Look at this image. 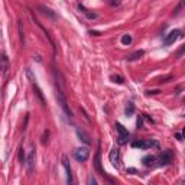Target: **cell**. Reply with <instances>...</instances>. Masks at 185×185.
Here are the masks:
<instances>
[{
	"mask_svg": "<svg viewBox=\"0 0 185 185\" xmlns=\"http://www.w3.org/2000/svg\"><path fill=\"white\" fill-rule=\"evenodd\" d=\"M57 100H58V104L61 106V109L64 110V113L66 114V117L68 119H72V111L70 109V106H68V101H66V97L65 94L62 93V88L57 84Z\"/></svg>",
	"mask_w": 185,
	"mask_h": 185,
	"instance_id": "obj_1",
	"label": "cell"
},
{
	"mask_svg": "<svg viewBox=\"0 0 185 185\" xmlns=\"http://www.w3.org/2000/svg\"><path fill=\"white\" fill-rule=\"evenodd\" d=\"M133 147H139V149H149V147H159V142L156 140H136V142L132 143Z\"/></svg>",
	"mask_w": 185,
	"mask_h": 185,
	"instance_id": "obj_2",
	"label": "cell"
},
{
	"mask_svg": "<svg viewBox=\"0 0 185 185\" xmlns=\"http://www.w3.org/2000/svg\"><path fill=\"white\" fill-rule=\"evenodd\" d=\"M74 158L78 162H86L90 158V151L87 147H77L74 151Z\"/></svg>",
	"mask_w": 185,
	"mask_h": 185,
	"instance_id": "obj_3",
	"label": "cell"
},
{
	"mask_svg": "<svg viewBox=\"0 0 185 185\" xmlns=\"http://www.w3.org/2000/svg\"><path fill=\"white\" fill-rule=\"evenodd\" d=\"M116 130H117V133H119V145H124V143L127 142L129 139V132L127 129L124 127L122 123H116Z\"/></svg>",
	"mask_w": 185,
	"mask_h": 185,
	"instance_id": "obj_4",
	"label": "cell"
},
{
	"mask_svg": "<svg viewBox=\"0 0 185 185\" xmlns=\"http://www.w3.org/2000/svg\"><path fill=\"white\" fill-rule=\"evenodd\" d=\"M94 168H95V171H97L99 175L104 176V178H107L109 182H111V179L107 176V174L104 172V169L101 168V153H100V151H97V153H95V156H94Z\"/></svg>",
	"mask_w": 185,
	"mask_h": 185,
	"instance_id": "obj_5",
	"label": "cell"
},
{
	"mask_svg": "<svg viewBox=\"0 0 185 185\" xmlns=\"http://www.w3.org/2000/svg\"><path fill=\"white\" fill-rule=\"evenodd\" d=\"M181 36H182V32H181L179 29H174V30H171V32H169L165 36V39H163V43H165L166 46H168V45H172V43L175 42L176 39H179Z\"/></svg>",
	"mask_w": 185,
	"mask_h": 185,
	"instance_id": "obj_6",
	"label": "cell"
},
{
	"mask_svg": "<svg viewBox=\"0 0 185 185\" xmlns=\"http://www.w3.org/2000/svg\"><path fill=\"white\" fill-rule=\"evenodd\" d=\"M38 9H39V12L45 16V18H48V19H51V20H58L57 12H54L51 7H48V6H45V5H39Z\"/></svg>",
	"mask_w": 185,
	"mask_h": 185,
	"instance_id": "obj_7",
	"label": "cell"
},
{
	"mask_svg": "<svg viewBox=\"0 0 185 185\" xmlns=\"http://www.w3.org/2000/svg\"><path fill=\"white\" fill-rule=\"evenodd\" d=\"M62 166H64V169H65L66 172V182L68 184H72L74 182V178H72V172H71V166H70V161H68V158L64 155L62 156Z\"/></svg>",
	"mask_w": 185,
	"mask_h": 185,
	"instance_id": "obj_8",
	"label": "cell"
},
{
	"mask_svg": "<svg viewBox=\"0 0 185 185\" xmlns=\"http://www.w3.org/2000/svg\"><path fill=\"white\" fill-rule=\"evenodd\" d=\"M33 168H35V147L30 149L28 158H26V169H28L29 174L33 172Z\"/></svg>",
	"mask_w": 185,
	"mask_h": 185,
	"instance_id": "obj_9",
	"label": "cell"
},
{
	"mask_svg": "<svg viewBox=\"0 0 185 185\" xmlns=\"http://www.w3.org/2000/svg\"><path fill=\"white\" fill-rule=\"evenodd\" d=\"M158 162H159V165H162V166L169 165V163L172 162V152L171 151H166V152H163L162 155H159Z\"/></svg>",
	"mask_w": 185,
	"mask_h": 185,
	"instance_id": "obj_10",
	"label": "cell"
},
{
	"mask_svg": "<svg viewBox=\"0 0 185 185\" xmlns=\"http://www.w3.org/2000/svg\"><path fill=\"white\" fill-rule=\"evenodd\" d=\"M77 136H78V139H80L81 142H84L86 145H91V138H90V135L84 130V129H81L78 127L77 129Z\"/></svg>",
	"mask_w": 185,
	"mask_h": 185,
	"instance_id": "obj_11",
	"label": "cell"
},
{
	"mask_svg": "<svg viewBox=\"0 0 185 185\" xmlns=\"http://www.w3.org/2000/svg\"><path fill=\"white\" fill-rule=\"evenodd\" d=\"M109 159H110V162H111V165L119 168V151H117V149H111V151H110Z\"/></svg>",
	"mask_w": 185,
	"mask_h": 185,
	"instance_id": "obj_12",
	"label": "cell"
},
{
	"mask_svg": "<svg viewBox=\"0 0 185 185\" xmlns=\"http://www.w3.org/2000/svg\"><path fill=\"white\" fill-rule=\"evenodd\" d=\"M33 90H35V94H36V97H38L39 101H41V104L45 107V106H46V101H45V99H43V94H42V91H41V88L36 86V82L33 84Z\"/></svg>",
	"mask_w": 185,
	"mask_h": 185,
	"instance_id": "obj_13",
	"label": "cell"
},
{
	"mask_svg": "<svg viewBox=\"0 0 185 185\" xmlns=\"http://www.w3.org/2000/svg\"><path fill=\"white\" fill-rule=\"evenodd\" d=\"M155 161H156V158L153 156V155H146V156H143V159H142V162H143V165L145 166H153L155 165Z\"/></svg>",
	"mask_w": 185,
	"mask_h": 185,
	"instance_id": "obj_14",
	"label": "cell"
},
{
	"mask_svg": "<svg viewBox=\"0 0 185 185\" xmlns=\"http://www.w3.org/2000/svg\"><path fill=\"white\" fill-rule=\"evenodd\" d=\"M145 55V51L143 49H139V51H135L132 55H129L127 57V61H138L139 58H142Z\"/></svg>",
	"mask_w": 185,
	"mask_h": 185,
	"instance_id": "obj_15",
	"label": "cell"
},
{
	"mask_svg": "<svg viewBox=\"0 0 185 185\" xmlns=\"http://www.w3.org/2000/svg\"><path fill=\"white\" fill-rule=\"evenodd\" d=\"M185 7V0H179V3L176 5V7L174 9V13H172V16H178V14L182 12V9Z\"/></svg>",
	"mask_w": 185,
	"mask_h": 185,
	"instance_id": "obj_16",
	"label": "cell"
},
{
	"mask_svg": "<svg viewBox=\"0 0 185 185\" xmlns=\"http://www.w3.org/2000/svg\"><path fill=\"white\" fill-rule=\"evenodd\" d=\"M124 113H126L127 117H132L133 114H135V106H133V103H127L126 109H124Z\"/></svg>",
	"mask_w": 185,
	"mask_h": 185,
	"instance_id": "obj_17",
	"label": "cell"
},
{
	"mask_svg": "<svg viewBox=\"0 0 185 185\" xmlns=\"http://www.w3.org/2000/svg\"><path fill=\"white\" fill-rule=\"evenodd\" d=\"M78 7H80V10H81V12H82L84 14H86L88 19H95V18H97V14H95V13H91L90 10H87L86 7H84V6H81V5H80Z\"/></svg>",
	"mask_w": 185,
	"mask_h": 185,
	"instance_id": "obj_18",
	"label": "cell"
},
{
	"mask_svg": "<svg viewBox=\"0 0 185 185\" xmlns=\"http://www.w3.org/2000/svg\"><path fill=\"white\" fill-rule=\"evenodd\" d=\"M26 77H28V80L32 82V84H35L36 82V77L33 75V72H32V70L30 68H26Z\"/></svg>",
	"mask_w": 185,
	"mask_h": 185,
	"instance_id": "obj_19",
	"label": "cell"
},
{
	"mask_svg": "<svg viewBox=\"0 0 185 185\" xmlns=\"http://www.w3.org/2000/svg\"><path fill=\"white\" fill-rule=\"evenodd\" d=\"M110 80L113 81V82H117V84H123L124 82V78L122 75H117V74H116V75H111L110 77Z\"/></svg>",
	"mask_w": 185,
	"mask_h": 185,
	"instance_id": "obj_20",
	"label": "cell"
},
{
	"mask_svg": "<svg viewBox=\"0 0 185 185\" xmlns=\"http://www.w3.org/2000/svg\"><path fill=\"white\" fill-rule=\"evenodd\" d=\"M7 70H9V59L6 55H3V75L7 74Z\"/></svg>",
	"mask_w": 185,
	"mask_h": 185,
	"instance_id": "obj_21",
	"label": "cell"
},
{
	"mask_svg": "<svg viewBox=\"0 0 185 185\" xmlns=\"http://www.w3.org/2000/svg\"><path fill=\"white\" fill-rule=\"evenodd\" d=\"M122 43H123V45H130V43H132V36H130V35H123Z\"/></svg>",
	"mask_w": 185,
	"mask_h": 185,
	"instance_id": "obj_22",
	"label": "cell"
},
{
	"mask_svg": "<svg viewBox=\"0 0 185 185\" xmlns=\"http://www.w3.org/2000/svg\"><path fill=\"white\" fill-rule=\"evenodd\" d=\"M18 28H19V36H20V42L25 43V35H23V28H22V22H19L18 25Z\"/></svg>",
	"mask_w": 185,
	"mask_h": 185,
	"instance_id": "obj_23",
	"label": "cell"
},
{
	"mask_svg": "<svg viewBox=\"0 0 185 185\" xmlns=\"http://www.w3.org/2000/svg\"><path fill=\"white\" fill-rule=\"evenodd\" d=\"M19 161H20V163H25V153H23V149H22V147H20L19 149Z\"/></svg>",
	"mask_w": 185,
	"mask_h": 185,
	"instance_id": "obj_24",
	"label": "cell"
},
{
	"mask_svg": "<svg viewBox=\"0 0 185 185\" xmlns=\"http://www.w3.org/2000/svg\"><path fill=\"white\" fill-rule=\"evenodd\" d=\"M172 75L169 74V75H165V77H161L159 80H158V82H168V80H171Z\"/></svg>",
	"mask_w": 185,
	"mask_h": 185,
	"instance_id": "obj_25",
	"label": "cell"
},
{
	"mask_svg": "<svg viewBox=\"0 0 185 185\" xmlns=\"http://www.w3.org/2000/svg\"><path fill=\"white\" fill-rule=\"evenodd\" d=\"M109 3L111 6H119L120 5V0H109Z\"/></svg>",
	"mask_w": 185,
	"mask_h": 185,
	"instance_id": "obj_26",
	"label": "cell"
},
{
	"mask_svg": "<svg viewBox=\"0 0 185 185\" xmlns=\"http://www.w3.org/2000/svg\"><path fill=\"white\" fill-rule=\"evenodd\" d=\"M88 182H90V184H93V185H97V179H95L94 176H90V179H88Z\"/></svg>",
	"mask_w": 185,
	"mask_h": 185,
	"instance_id": "obj_27",
	"label": "cell"
},
{
	"mask_svg": "<svg viewBox=\"0 0 185 185\" xmlns=\"http://www.w3.org/2000/svg\"><path fill=\"white\" fill-rule=\"evenodd\" d=\"M158 93H159V91H158V90H151V91H146V94L147 95H151V94H158Z\"/></svg>",
	"mask_w": 185,
	"mask_h": 185,
	"instance_id": "obj_28",
	"label": "cell"
},
{
	"mask_svg": "<svg viewBox=\"0 0 185 185\" xmlns=\"http://www.w3.org/2000/svg\"><path fill=\"white\" fill-rule=\"evenodd\" d=\"M139 127H142V117H139L138 119V129Z\"/></svg>",
	"mask_w": 185,
	"mask_h": 185,
	"instance_id": "obj_29",
	"label": "cell"
},
{
	"mask_svg": "<svg viewBox=\"0 0 185 185\" xmlns=\"http://www.w3.org/2000/svg\"><path fill=\"white\" fill-rule=\"evenodd\" d=\"M48 132L46 133H45V136H43V139H42V143H46V140H48Z\"/></svg>",
	"mask_w": 185,
	"mask_h": 185,
	"instance_id": "obj_30",
	"label": "cell"
},
{
	"mask_svg": "<svg viewBox=\"0 0 185 185\" xmlns=\"http://www.w3.org/2000/svg\"><path fill=\"white\" fill-rule=\"evenodd\" d=\"M182 136H184V138H185V129H184V132H182Z\"/></svg>",
	"mask_w": 185,
	"mask_h": 185,
	"instance_id": "obj_31",
	"label": "cell"
},
{
	"mask_svg": "<svg viewBox=\"0 0 185 185\" xmlns=\"http://www.w3.org/2000/svg\"><path fill=\"white\" fill-rule=\"evenodd\" d=\"M184 117H185V114H184Z\"/></svg>",
	"mask_w": 185,
	"mask_h": 185,
	"instance_id": "obj_32",
	"label": "cell"
}]
</instances>
